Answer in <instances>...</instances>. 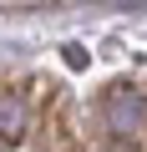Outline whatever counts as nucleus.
<instances>
[{"label":"nucleus","mask_w":147,"mask_h":152,"mask_svg":"<svg viewBox=\"0 0 147 152\" xmlns=\"http://www.w3.org/2000/svg\"><path fill=\"white\" fill-rule=\"evenodd\" d=\"M102 117H107V132L127 142V137L147 132V96L137 86H112L102 96Z\"/></svg>","instance_id":"nucleus-1"},{"label":"nucleus","mask_w":147,"mask_h":152,"mask_svg":"<svg viewBox=\"0 0 147 152\" xmlns=\"http://www.w3.org/2000/svg\"><path fill=\"white\" fill-rule=\"evenodd\" d=\"M31 127V107L20 91H0V142H20Z\"/></svg>","instance_id":"nucleus-2"}]
</instances>
